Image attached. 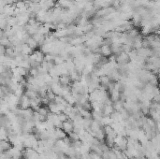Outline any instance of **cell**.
<instances>
[{"instance_id": "2", "label": "cell", "mask_w": 160, "mask_h": 159, "mask_svg": "<svg viewBox=\"0 0 160 159\" xmlns=\"http://www.w3.org/2000/svg\"><path fill=\"white\" fill-rule=\"evenodd\" d=\"M1 153H5V152H8L12 147H13V143L10 140L6 139V140H1Z\"/></svg>"}, {"instance_id": "1", "label": "cell", "mask_w": 160, "mask_h": 159, "mask_svg": "<svg viewBox=\"0 0 160 159\" xmlns=\"http://www.w3.org/2000/svg\"><path fill=\"white\" fill-rule=\"evenodd\" d=\"M74 128H75V122H74V120H72V119H70V118H69L68 121L64 122L63 125H62V129H63L68 135H69L70 133L74 132Z\"/></svg>"}]
</instances>
